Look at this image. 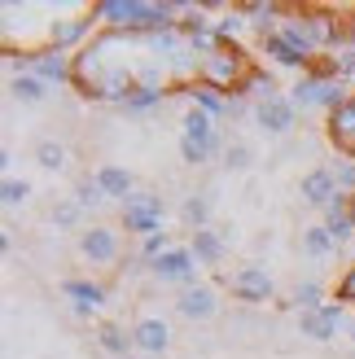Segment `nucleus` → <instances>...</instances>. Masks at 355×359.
<instances>
[{"label": "nucleus", "mask_w": 355, "mask_h": 359, "mask_svg": "<svg viewBox=\"0 0 355 359\" xmlns=\"http://www.w3.org/2000/svg\"><path fill=\"white\" fill-rule=\"evenodd\" d=\"M329 171L338 180V189H355V163H333Z\"/></svg>", "instance_id": "c85d7f7f"}, {"label": "nucleus", "mask_w": 355, "mask_h": 359, "mask_svg": "<svg viewBox=\"0 0 355 359\" xmlns=\"http://www.w3.org/2000/svg\"><path fill=\"white\" fill-rule=\"evenodd\" d=\"M79 215H83L79 202H58V206H53V224H58V228H75Z\"/></svg>", "instance_id": "393cba45"}, {"label": "nucleus", "mask_w": 355, "mask_h": 359, "mask_svg": "<svg viewBox=\"0 0 355 359\" xmlns=\"http://www.w3.org/2000/svg\"><path fill=\"white\" fill-rule=\"evenodd\" d=\"M338 101H342V88L325 75H307L294 88V105H333V110H338Z\"/></svg>", "instance_id": "20e7f679"}, {"label": "nucleus", "mask_w": 355, "mask_h": 359, "mask_svg": "<svg viewBox=\"0 0 355 359\" xmlns=\"http://www.w3.org/2000/svg\"><path fill=\"white\" fill-rule=\"evenodd\" d=\"M154 276L158 280H180L189 290L193 285V250H167L163 259H154Z\"/></svg>", "instance_id": "6e6552de"}, {"label": "nucleus", "mask_w": 355, "mask_h": 359, "mask_svg": "<svg viewBox=\"0 0 355 359\" xmlns=\"http://www.w3.org/2000/svg\"><path fill=\"white\" fill-rule=\"evenodd\" d=\"M193 101H198V110H206V114H228V105H233V101L215 97V88H193Z\"/></svg>", "instance_id": "b1692460"}, {"label": "nucleus", "mask_w": 355, "mask_h": 359, "mask_svg": "<svg viewBox=\"0 0 355 359\" xmlns=\"http://www.w3.org/2000/svg\"><path fill=\"white\" fill-rule=\"evenodd\" d=\"M255 123H259L263 132H272V136H286L294 128V101H286V97L259 101L255 105Z\"/></svg>", "instance_id": "39448f33"}, {"label": "nucleus", "mask_w": 355, "mask_h": 359, "mask_svg": "<svg viewBox=\"0 0 355 359\" xmlns=\"http://www.w3.org/2000/svg\"><path fill=\"white\" fill-rule=\"evenodd\" d=\"M351 342H355V325H351Z\"/></svg>", "instance_id": "c756f323"}, {"label": "nucleus", "mask_w": 355, "mask_h": 359, "mask_svg": "<svg viewBox=\"0 0 355 359\" xmlns=\"http://www.w3.org/2000/svg\"><path fill=\"white\" fill-rule=\"evenodd\" d=\"M294 307L298 311H316V307H325V298H321V285H316V280H303V285H298V290H294Z\"/></svg>", "instance_id": "4be33fe9"}, {"label": "nucleus", "mask_w": 355, "mask_h": 359, "mask_svg": "<svg viewBox=\"0 0 355 359\" xmlns=\"http://www.w3.org/2000/svg\"><path fill=\"white\" fill-rule=\"evenodd\" d=\"M325 228L333 232V241L351 237V228H355V210L347 206V197H338V202H329V206H325Z\"/></svg>", "instance_id": "ddd939ff"}, {"label": "nucleus", "mask_w": 355, "mask_h": 359, "mask_svg": "<svg viewBox=\"0 0 355 359\" xmlns=\"http://www.w3.org/2000/svg\"><path fill=\"white\" fill-rule=\"evenodd\" d=\"M263 48H268V53H272V57H276L281 66H303V62H307L303 53H298V48L286 40V35H263Z\"/></svg>", "instance_id": "a211bd4d"}, {"label": "nucleus", "mask_w": 355, "mask_h": 359, "mask_svg": "<svg viewBox=\"0 0 355 359\" xmlns=\"http://www.w3.org/2000/svg\"><path fill=\"white\" fill-rule=\"evenodd\" d=\"M250 163H255V149L241 145V140L224 149V167H228V171H250Z\"/></svg>", "instance_id": "5701e85b"}, {"label": "nucleus", "mask_w": 355, "mask_h": 359, "mask_svg": "<svg viewBox=\"0 0 355 359\" xmlns=\"http://www.w3.org/2000/svg\"><path fill=\"white\" fill-rule=\"evenodd\" d=\"M338 320H342V302H325V307H316V311H298V329H303L312 342H333Z\"/></svg>", "instance_id": "f257e3e1"}, {"label": "nucleus", "mask_w": 355, "mask_h": 359, "mask_svg": "<svg viewBox=\"0 0 355 359\" xmlns=\"http://www.w3.org/2000/svg\"><path fill=\"white\" fill-rule=\"evenodd\" d=\"M158 219H163V202L154 193H136L128 197V224L140 232H158Z\"/></svg>", "instance_id": "9d476101"}, {"label": "nucleus", "mask_w": 355, "mask_h": 359, "mask_svg": "<svg viewBox=\"0 0 355 359\" xmlns=\"http://www.w3.org/2000/svg\"><path fill=\"white\" fill-rule=\"evenodd\" d=\"M97 342H101V351H110L114 359H128V351L136 346V337L123 333L119 325H101V329H97Z\"/></svg>", "instance_id": "2eb2a0df"}, {"label": "nucleus", "mask_w": 355, "mask_h": 359, "mask_svg": "<svg viewBox=\"0 0 355 359\" xmlns=\"http://www.w3.org/2000/svg\"><path fill=\"white\" fill-rule=\"evenodd\" d=\"M228 290H233V298H241V302H263L272 294V280H268V272L263 267H237V272H228Z\"/></svg>", "instance_id": "7ed1b4c3"}, {"label": "nucleus", "mask_w": 355, "mask_h": 359, "mask_svg": "<svg viewBox=\"0 0 355 359\" xmlns=\"http://www.w3.org/2000/svg\"><path fill=\"white\" fill-rule=\"evenodd\" d=\"M132 337H136V346L145 351V355H163L171 346V329H167V320H158V316H145L132 329Z\"/></svg>", "instance_id": "1a4fd4ad"}, {"label": "nucleus", "mask_w": 355, "mask_h": 359, "mask_svg": "<svg viewBox=\"0 0 355 359\" xmlns=\"http://www.w3.org/2000/svg\"><path fill=\"white\" fill-rule=\"evenodd\" d=\"M35 75H40V79H70L75 70L66 66V57H62V53H44V57L35 62Z\"/></svg>", "instance_id": "aec40b11"}, {"label": "nucleus", "mask_w": 355, "mask_h": 359, "mask_svg": "<svg viewBox=\"0 0 355 359\" xmlns=\"http://www.w3.org/2000/svg\"><path fill=\"white\" fill-rule=\"evenodd\" d=\"M9 97L22 101V105H40L48 93H44V79L40 75H13L9 79Z\"/></svg>", "instance_id": "4468645a"}, {"label": "nucleus", "mask_w": 355, "mask_h": 359, "mask_svg": "<svg viewBox=\"0 0 355 359\" xmlns=\"http://www.w3.org/2000/svg\"><path fill=\"white\" fill-rule=\"evenodd\" d=\"M185 219L198 224V228H206V219H210V202H206V197H189V202H185Z\"/></svg>", "instance_id": "a878e982"}, {"label": "nucleus", "mask_w": 355, "mask_h": 359, "mask_svg": "<svg viewBox=\"0 0 355 359\" xmlns=\"http://www.w3.org/2000/svg\"><path fill=\"white\" fill-rule=\"evenodd\" d=\"M66 145H62V140H40V145H35V163H40L44 171H62L66 167Z\"/></svg>", "instance_id": "6ab92c4d"}, {"label": "nucleus", "mask_w": 355, "mask_h": 359, "mask_svg": "<svg viewBox=\"0 0 355 359\" xmlns=\"http://www.w3.org/2000/svg\"><path fill=\"white\" fill-rule=\"evenodd\" d=\"M338 180H333V171L329 167H316V171H307L303 175V202L307 206H329V202H338Z\"/></svg>", "instance_id": "0eeeda50"}, {"label": "nucleus", "mask_w": 355, "mask_h": 359, "mask_svg": "<svg viewBox=\"0 0 355 359\" xmlns=\"http://www.w3.org/2000/svg\"><path fill=\"white\" fill-rule=\"evenodd\" d=\"M180 158L189 167H202L206 158H210V149H202V145H193V140H180Z\"/></svg>", "instance_id": "cd10ccee"}, {"label": "nucleus", "mask_w": 355, "mask_h": 359, "mask_svg": "<svg viewBox=\"0 0 355 359\" xmlns=\"http://www.w3.org/2000/svg\"><path fill=\"white\" fill-rule=\"evenodd\" d=\"M128 359H140V355H128Z\"/></svg>", "instance_id": "7c9ffc66"}, {"label": "nucleus", "mask_w": 355, "mask_h": 359, "mask_svg": "<svg viewBox=\"0 0 355 359\" xmlns=\"http://www.w3.org/2000/svg\"><path fill=\"white\" fill-rule=\"evenodd\" d=\"M175 311H180L185 320H210L220 311V294L210 290V285H189V290L180 294V302H175Z\"/></svg>", "instance_id": "423d86ee"}, {"label": "nucleus", "mask_w": 355, "mask_h": 359, "mask_svg": "<svg viewBox=\"0 0 355 359\" xmlns=\"http://www.w3.org/2000/svg\"><path fill=\"white\" fill-rule=\"evenodd\" d=\"M79 255L88 263H114L119 259V232L114 228H83L79 232Z\"/></svg>", "instance_id": "f03ea898"}, {"label": "nucleus", "mask_w": 355, "mask_h": 359, "mask_svg": "<svg viewBox=\"0 0 355 359\" xmlns=\"http://www.w3.org/2000/svg\"><path fill=\"white\" fill-rule=\"evenodd\" d=\"M189 250H193V259H198V263H210V267L224 263V237H220L215 228H198V232H193V241H189Z\"/></svg>", "instance_id": "9b49d317"}, {"label": "nucleus", "mask_w": 355, "mask_h": 359, "mask_svg": "<svg viewBox=\"0 0 355 359\" xmlns=\"http://www.w3.org/2000/svg\"><path fill=\"white\" fill-rule=\"evenodd\" d=\"M75 202L88 210V206H101L105 202V189L97 184V175H83V180H75Z\"/></svg>", "instance_id": "412c9836"}, {"label": "nucleus", "mask_w": 355, "mask_h": 359, "mask_svg": "<svg viewBox=\"0 0 355 359\" xmlns=\"http://www.w3.org/2000/svg\"><path fill=\"white\" fill-rule=\"evenodd\" d=\"M215 136H220V132H215V123H210V114L193 105V110L185 114V140H193V145L210 149V145H215Z\"/></svg>", "instance_id": "f8f14e48"}, {"label": "nucleus", "mask_w": 355, "mask_h": 359, "mask_svg": "<svg viewBox=\"0 0 355 359\" xmlns=\"http://www.w3.org/2000/svg\"><path fill=\"white\" fill-rule=\"evenodd\" d=\"M333 245H338V241H333V232H329L325 224H312V228H303V250H307L312 259H325Z\"/></svg>", "instance_id": "f3484780"}, {"label": "nucleus", "mask_w": 355, "mask_h": 359, "mask_svg": "<svg viewBox=\"0 0 355 359\" xmlns=\"http://www.w3.org/2000/svg\"><path fill=\"white\" fill-rule=\"evenodd\" d=\"M27 197H31V184H27V180H5V206H22L27 202Z\"/></svg>", "instance_id": "bb28decb"}, {"label": "nucleus", "mask_w": 355, "mask_h": 359, "mask_svg": "<svg viewBox=\"0 0 355 359\" xmlns=\"http://www.w3.org/2000/svg\"><path fill=\"white\" fill-rule=\"evenodd\" d=\"M97 184L105 189V197H128L132 193V175L123 171V167H114V163H105L97 171Z\"/></svg>", "instance_id": "dca6fc26"}]
</instances>
